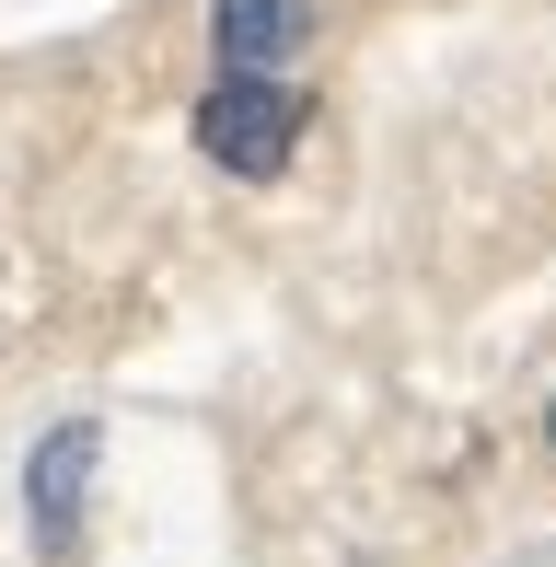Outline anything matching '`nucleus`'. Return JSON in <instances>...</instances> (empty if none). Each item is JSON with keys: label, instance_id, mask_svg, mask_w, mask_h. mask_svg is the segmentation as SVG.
<instances>
[{"label": "nucleus", "instance_id": "f03ea898", "mask_svg": "<svg viewBox=\"0 0 556 567\" xmlns=\"http://www.w3.org/2000/svg\"><path fill=\"white\" fill-rule=\"evenodd\" d=\"M93 475H105V429H93V417H59L35 452H23V533H35V556H47V567L82 556Z\"/></svg>", "mask_w": 556, "mask_h": 567}, {"label": "nucleus", "instance_id": "f257e3e1", "mask_svg": "<svg viewBox=\"0 0 556 567\" xmlns=\"http://www.w3.org/2000/svg\"><path fill=\"white\" fill-rule=\"evenodd\" d=\"M301 127H313V105H301L290 82H244V70H220V82L197 93V151H209L220 174H244V186L290 174Z\"/></svg>", "mask_w": 556, "mask_h": 567}, {"label": "nucleus", "instance_id": "39448f33", "mask_svg": "<svg viewBox=\"0 0 556 567\" xmlns=\"http://www.w3.org/2000/svg\"><path fill=\"white\" fill-rule=\"evenodd\" d=\"M545 441H556V405H545Z\"/></svg>", "mask_w": 556, "mask_h": 567}, {"label": "nucleus", "instance_id": "20e7f679", "mask_svg": "<svg viewBox=\"0 0 556 567\" xmlns=\"http://www.w3.org/2000/svg\"><path fill=\"white\" fill-rule=\"evenodd\" d=\"M498 567H556V545H522V556H498Z\"/></svg>", "mask_w": 556, "mask_h": 567}, {"label": "nucleus", "instance_id": "7ed1b4c3", "mask_svg": "<svg viewBox=\"0 0 556 567\" xmlns=\"http://www.w3.org/2000/svg\"><path fill=\"white\" fill-rule=\"evenodd\" d=\"M209 47L244 82H278V70L313 47V0H209Z\"/></svg>", "mask_w": 556, "mask_h": 567}]
</instances>
